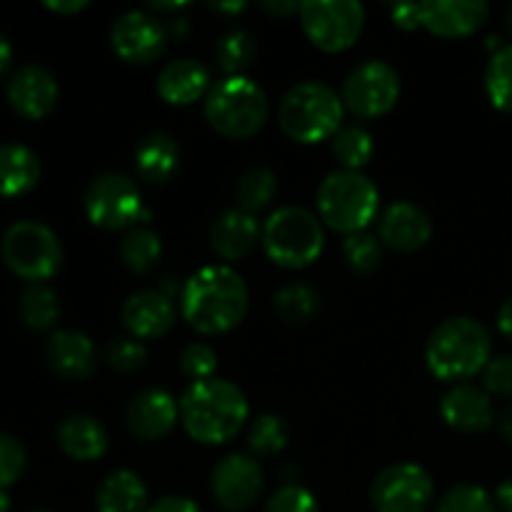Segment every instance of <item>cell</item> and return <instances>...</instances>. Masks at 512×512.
I'll return each mask as SVG.
<instances>
[{
	"mask_svg": "<svg viewBox=\"0 0 512 512\" xmlns=\"http://www.w3.org/2000/svg\"><path fill=\"white\" fill-rule=\"evenodd\" d=\"M218 65L225 75H243L258 55V43L248 30H230L218 40Z\"/></svg>",
	"mask_w": 512,
	"mask_h": 512,
	"instance_id": "33",
	"label": "cell"
},
{
	"mask_svg": "<svg viewBox=\"0 0 512 512\" xmlns=\"http://www.w3.org/2000/svg\"><path fill=\"white\" fill-rule=\"evenodd\" d=\"M20 320H23L25 328L35 330V333H43V330H50L60 318V303L58 295L43 283L28 285L20 295L18 305Z\"/></svg>",
	"mask_w": 512,
	"mask_h": 512,
	"instance_id": "28",
	"label": "cell"
},
{
	"mask_svg": "<svg viewBox=\"0 0 512 512\" xmlns=\"http://www.w3.org/2000/svg\"><path fill=\"white\" fill-rule=\"evenodd\" d=\"M0 258L8 270L30 285L50 280L63 265L60 238L38 220H20L5 230L0 240Z\"/></svg>",
	"mask_w": 512,
	"mask_h": 512,
	"instance_id": "8",
	"label": "cell"
},
{
	"mask_svg": "<svg viewBox=\"0 0 512 512\" xmlns=\"http://www.w3.org/2000/svg\"><path fill=\"white\" fill-rule=\"evenodd\" d=\"M180 370H183V375L193 378V383L215 378V370H218V353L205 343H190L188 348L180 353Z\"/></svg>",
	"mask_w": 512,
	"mask_h": 512,
	"instance_id": "40",
	"label": "cell"
},
{
	"mask_svg": "<svg viewBox=\"0 0 512 512\" xmlns=\"http://www.w3.org/2000/svg\"><path fill=\"white\" fill-rule=\"evenodd\" d=\"M248 305V285L230 265L195 270L180 293L183 320L200 335H223L238 328L248 315Z\"/></svg>",
	"mask_w": 512,
	"mask_h": 512,
	"instance_id": "1",
	"label": "cell"
},
{
	"mask_svg": "<svg viewBox=\"0 0 512 512\" xmlns=\"http://www.w3.org/2000/svg\"><path fill=\"white\" fill-rule=\"evenodd\" d=\"M440 415L458 433H485L495 423V408L485 388L460 383L440 400Z\"/></svg>",
	"mask_w": 512,
	"mask_h": 512,
	"instance_id": "20",
	"label": "cell"
},
{
	"mask_svg": "<svg viewBox=\"0 0 512 512\" xmlns=\"http://www.w3.org/2000/svg\"><path fill=\"white\" fill-rule=\"evenodd\" d=\"M263 468L253 455H228L220 460L210 475L213 500L228 512H245L253 508L263 493Z\"/></svg>",
	"mask_w": 512,
	"mask_h": 512,
	"instance_id": "14",
	"label": "cell"
},
{
	"mask_svg": "<svg viewBox=\"0 0 512 512\" xmlns=\"http://www.w3.org/2000/svg\"><path fill=\"white\" fill-rule=\"evenodd\" d=\"M40 160L28 145H0V198H20L38 185Z\"/></svg>",
	"mask_w": 512,
	"mask_h": 512,
	"instance_id": "25",
	"label": "cell"
},
{
	"mask_svg": "<svg viewBox=\"0 0 512 512\" xmlns=\"http://www.w3.org/2000/svg\"><path fill=\"white\" fill-rule=\"evenodd\" d=\"M85 215L100 230H125L148 218V210L133 178L103 173L85 190Z\"/></svg>",
	"mask_w": 512,
	"mask_h": 512,
	"instance_id": "10",
	"label": "cell"
},
{
	"mask_svg": "<svg viewBox=\"0 0 512 512\" xmlns=\"http://www.w3.org/2000/svg\"><path fill=\"white\" fill-rule=\"evenodd\" d=\"M490 15L485 0H430L420 3V28L438 38H468Z\"/></svg>",
	"mask_w": 512,
	"mask_h": 512,
	"instance_id": "16",
	"label": "cell"
},
{
	"mask_svg": "<svg viewBox=\"0 0 512 512\" xmlns=\"http://www.w3.org/2000/svg\"><path fill=\"white\" fill-rule=\"evenodd\" d=\"M260 235H263V228L253 213L230 208L210 228V248L218 258L233 263V260L245 258L258 245Z\"/></svg>",
	"mask_w": 512,
	"mask_h": 512,
	"instance_id": "23",
	"label": "cell"
},
{
	"mask_svg": "<svg viewBox=\"0 0 512 512\" xmlns=\"http://www.w3.org/2000/svg\"><path fill=\"white\" fill-rule=\"evenodd\" d=\"M390 18H393L395 28L400 30L420 28V3L390 5Z\"/></svg>",
	"mask_w": 512,
	"mask_h": 512,
	"instance_id": "43",
	"label": "cell"
},
{
	"mask_svg": "<svg viewBox=\"0 0 512 512\" xmlns=\"http://www.w3.org/2000/svg\"><path fill=\"white\" fill-rule=\"evenodd\" d=\"M123 325L135 340L163 338L175 323V303L163 290H140L123 305Z\"/></svg>",
	"mask_w": 512,
	"mask_h": 512,
	"instance_id": "19",
	"label": "cell"
},
{
	"mask_svg": "<svg viewBox=\"0 0 512 512\" xmlns=\"http://www.w3.org/2000/svg\"><path fill=\"white\" fill-rule=\"evenodd\" d=\"M28 468V450L18 438L0 433V490L18 483Z\"/></svg>",
	"mask_w": 512,
	"mask_h": 512,
	"instance_id": "38",
	"label": "cell"
},
{
	"mask_svg": "<svg viewBox=\"0 0 512 512\" xmlns=\"http://www.w3.org/2000/svg\"><path fill=\"white\" fill-rule=\"evenodd\" d=\"M33 512H48V510H33Z\"/></svg>",
	"mask_w": 512,
	"mask_h": 512,
	"instance_id": "55",
	"label": "cell"
},
{
	"mask_svg": "<svg viewBox=\"0 0 512 512\" xmlns=\"http://www.w3.org/2000/svg\"><path fill=\"white\" fill-rule=\"evenodd\" d=\"M213 10H220V13H240L245 8V3H218V5H210Z\"/></svg>",
	"mask_w": 512,
	"mask_h": 512,
	"instance_id": "52",
	"label": "cell"
},
{
	"mask_svg": "<svg viewBox=\"0 0 512 512\" xmlns=\"http://www.w3.org/2000/svg\"><path fill=\"white\" fill-rule=\"evenodd\" d=\"M148 512H203L195 500L183 498V495H168V498H160L158 503H153Z\"/></svg>",
	"mask_w": 512,
	"mask_h": 512,
	"instance_id": "44",
	"label": "cell"
},
{
	"mask_svg": "<svg viewBox=\"0 0 512 512\" xmlns=\"http://www.w3.org/2000/svg\"><path fill=\"white\" fill-rule=\"evenodd\" d=\"M380 210V193L358 170H333L318 188V213L328 228L345 238L363 233Z\"/></svg>",
	"mask_w": 512,
	"mask_h": 512,
	"instance_id": "6",
	"label": "cell"
},
{
	"mask_svg": "<svg viewBox=\"0 0 512 512\" xmlns=\"http://www.w3.org/2000/svg\"><path fill=\"white\" fill-rule=\"evenodd\" d=\"M180 420V403L163 388H145L130 400L125 423L133 438L143 443H158L173 433Z\"/></svg>",
	"mask_w": 512,
	"mask_h": 512,
	"instance_id": "15",
	"label": "cell"
},
{
	"mask_svg": "<svg viewBox=\"0 0 512 512\" xmlns=\"http://www.w3.org/2000/svg\"><path fill=\"white\" fill-rule=\"evenodd\" d=\"M495 505L503 512H512V475L505 478L495 490Z\"/></svg>",
	"mask_w": 512,
	"mask_h": 512,
	"instance_id": "47",
	"label": "cell"
},
{
	"mask_svg": "<svg viewBox=\"0 0 512 512\" xmlns=\"http://www.w3.org/2000/svg\"><path fill=\"white\" fill-rule=\"evenodd\" d=\"M160 255H163V243L150 228H133L120 245L123 263L138 275H148L150 270H155Z\"/></svg>",
	"mask_w": 512,
	"mask_h": 512,
	"instance_id": "31",
	"label": "cell"
},
{
	"mask_svg": "<svg viewBox=\"0 0 512 512\" xmlns=\"http://www.w3.org/2000/svg\"><path fill=\"white\" fill-rule=\"evenodd\" d=\"M378 238L395 253H415L433 238V220L420 205L400 200L380 215Z\"/></svg>",
	"mask_w": 512,
	"mask_h": 512,
	"instance_id": "18",
	"label": "cell"
},
{
	"mask_svg": "<svg viewBox=\"0 0 512 512\" xmlns=\"http://www.w3.org/2000/svg\"><path fill=\"white\" fill-rule=\"evenodd\" d=\"M275 193H278V178L273 170L268 168H250L240 175L238 188H235V198H238V208L245 213H260L273 203Z\"/></svg>",
	"mask_w": 512,
	"mask_h": 512,
	"instance_id": "30",
	"label": "cell"
},
{
	"mask_svg": "<svg viewBox=\"0 0 512 512\" xmlns=\"http://www.w3.org/2000/svg\"><path fill=\"white\" fill-rule=\"evenodd\" d=\"M345 110L360 120L388 115L400 100V75L385 60H368L348 75L343 85Z\"/></svg>",
	"mask_w": 512,
	"mask_h": 512,
	"instance_id": "11",
	"label": "cell"
},
{
	"mask_svg": "<svg viewBox=\"0 0 512 512\" xmlns=\"http://www.w3.org/2000/svg\"><path fill=\"white\" fill-rule=\"evenodd\" d=\"M275 310L290 325H305L320 313V293L305 283H288L275 293Z\"/></svg>",
	"mask_w": 512,
	"mask_h": 512,
	"instance_id": "29",
	"label": "cell"
},
{
	"mask_svg": "<svg viewBox=\"0 0 512 512\" xmlns=\"http://www.w3.org/2000/svg\"><path fill=\"white\" fill-rule=\"evenodd\" d=\"M493 355L490 330L470 315H458L440 323L425 343L428 370L443 383L460 385L483 373Z\"/></svg>",
	"mask_w": 512,
	"mask_h": 512,
	"instance_id": "3",
	"label": "cell"
},
{
	"mask_svg": "<svg viewBox=\"0 0 512 512\" xmlns=\"http://www.w3.org/2000/svg\"><path fill=\"white\" fill-rule=\"evenodd\" d=\"M333 153L343 170H363L365 165L373 160L375 143L373 135L360 125H350V128H340V133L333 138Z\"/></svg>",
	"mask_w": 512,
	"mask_h": 512,
	"instance_id": "32",
	"label": "cell"
},
{
	"mask_svg": "<svg viewBox=\"0 0 512 512\" xmlns=\"http://www.w3.org/2000/svg\"><path fill=\"white\" fill-rule=\"evenodd\" d=\"M98 512H148V488L133 470H115L95 495Z\"/></svg>",
	"mask_w": 512,
	"mask_h": 512,
	"instance_id": "27",
	"label": "cell"
},
{
	"mask_svg": "<svg viewBox=\"0 0 512 512\" xmlns=\"http://www.w3.org/2000/svg\"><path fill=\"white\" fill-rule=\"evenodd\" d=\"M168 28L148 10H128L110 28V45L125 63L150 65L168 48Z\"/></svg>",
	"mask_w": 512,
	"mask_h": 512,
	"instance_id": "13",
	"label": "cell"
},
{
	"mask_svg": "<svg viewBox=\"0 0 512 512\" xmlns=\"http://www.w3.org/2000/svg\"><path fill=\"white\" fill-rule=\"evenodd\" d=\"M290 440L288 423L280 415L265 413L250 425L248 448L253 455H278L283 453Z\"/></svg>",
	"mask_w": 512,
	"mask_h": 512,
	"instance_id": "35",
	"label": "cell"
},
{
	"mask_svg": "<svg viewBox=\"0 0 512 512\" xmlns=\"http://www.w3.org/2000/svg\"><path fill=\"white\" fill-rule=\"evenodd\" d=\"M298 15L310 43L325 53L353 48L365 28V8L358 0H310Z\"/></svg>",
	"mask_w": 512,
	"mask_h": 512,
	"instance_id": "9",
	"label": "cell"
},
{
	"mask_svg": "<svg viewBox=\"0 0 512 512\" xmlns=\"http://www.w3.org/2000/svg\"><path fill=\"white\" fill-rule=\"evenodd\" d=\"M435 498V483L418 463H395L385 468L370 488L375 512H425Z\"/></svg>",
	"mask_w": 512,
	"mask_h": 512,
	"instance_id": "12",
	"label": "cell"
},
{
	"mask_svg": "<svg viewBox=\"0 0 512 512\" xmlns=\"http://www.w3.org/2000/svg\"><path fill=\"white\" fill-rule=\"evenodd\" d=\"M155 88H158V95L165 103L183 108V105H193L203 100L208 90L213 88V83H210V70L200 60L178 58L170 60L160 70Z\"/></svg>",
	"mask_w": 512,
	"mask_h": 512,
	"instance_id": "22",
	"label": "cell"
},
{
	"mask_svg": "<svg viewBox=\"0 0 512 512\" xmlns=\"http://www.w3.org/2000/svg\"><path fill=\"white\" fill-rule=\"evenodd\" d=\"M10 63H13V45H10V40L5 35H0V78L8 73Z\"/></svg>",
	"mask_w": 512,
	"mask_h": 512,
	"instance_id": "49",
	"label": "cell"
},
{
	"mask_svg": "<svg viewBox=\"0 0 512 512\" xmlns=\"http://www.w3.org/2000/svg\"><path fill=\"white\" fill-rule=\"evenodd\" d=\"M58 80L43 65H25L10 78L8 103L20 118L43 120L58 105Z\"/></svg>",
	"mask_w": 512,
	"mask_h": 512,
	"instance_id": "17",
	"label": "cell"
},
{
	"mask_svg": "<svg viewBox=\"0 0 512 512\" xmlns=\"http://www.w3.org/2000/svg\"><path fill=\"white\" fill-rule=\"evenodd\" d=\"M483 385L488 395L512 398V355L490 358L488 368L483 370Z\"/></svg>",
	"mask_w": 512,
	"mask_h": 512,
	"instance_id": "42",
	"label": "cell"
},
{
	"mask_svg": "<svg viewBox=\"0 0 512 512\" xmlns=\"http://www.w3.org/2000/svg\"><path fill=\"white\" fill-rule=\"evenodd\" d=\"M508 23H510V30H512V8H510V15H508Z\"/></svg>",
	"mask_w": 512,
	"mask_h": 512,
	"instance_id": "54",
	"label": "cell"
},
{
	"mask_svg": "<svg viewBox=\"0 0 512 512\" xmlns=\"http://www.w3.org/2000/svg\"><path fill=\"white\" fill-rule=\"evenodd\" d=\"M300 5L303 3H295V0H263L260 8H263L265 13L275 15V18H290V15L300 13Z\"/></svg>",
	"mask_w": 512,
	"mask_h": 512,
	"instance_id": "45",
	"label": "cell"
},
{
	"mask_svg": "<svg viewBox=\"0 0 512 512\" xmlns=\"http://www.w3.org/2000/svg\"><path fill=\"white\" fill-rule=\"evenodd\" d=\"M343 98L330 85L305 80L283 95L278 108V123L290 140L303 145L323 143L335 138L343 125Z\"/></svg>",
	"mask_w": 512,
	"mask_h": 512,
	"instance_id": "5",
	"label": "cell"
},
{
	"mask_svg": "<svg viewBox=\"0 0 512 512\" xmlns=\"http://www.w3.org/2000/svg\"><path fill=\"white\" fill-rule=\"evenodd\" d=\"M188 3H150V10H158V13H170V10H183Z\"/></svg>",
	"mask_w": 512,
	"mask_h": 512,
	"instance_id": "51",
	"label": "cell"
},
{
	"mask_svg": "<svg viewBox=\"0 0 512 512\" xmlns=\"http://www.w3.org/2000/svg\"><path fill=\"white\" fill-rule=\"evenodd\" d=\"M435 512H498L495 498L480 485H455L440 498L438 510Z\"/></svg>",
	"mask_w": 512,
	"mask_h": 512,
	"instance_id": "37",
	"label": "cell"
},
{
	"mask_svg": "<svg viewBox=\"0 0 512 512\" xmlns=\"http://www.w3.org/2000/svg\"><path fill=\"white\" fill-rule=\"evenodd\" d=\"M498 328L500 333L505 335V338L512 340V295L508 300H505L503 305H500L498 310Z\"/></svg>",
	"mask_w": 512,
	"mask_h": 512,
	"instance_id": "48",
	"label": "cell"
},
{
	"mask_svg": "<svg viewBox=\"0 0 512 512\" xmlns=\"http://www.w3.org/2000/svg\"><path fill=\"white\" fill-rule=\"evenodd\" d=\"M105 360L118 373H138L148 360V350L135 338H118L105 350Z\"/></svg>",
	"mask_w": 512,
	"mask_h": 512,
	"instance_id": "39",
	"label": "cell"
},
{
	"mask_svg": "<svg viewBox=\"0 0 512 512\" xmlns=\"http://www.w3.org/2000/svg\"><path fill=\"white\" fill-rule=\"evenodd\" d=\"M248 398L235 383L210 378L193 383L180 398V423L200 445H225L243 430Z\"/></svg>",
	"mask_w": 512,
	"mask_h": 512,
	"instance_id": "2",
	"label": "cell"
},
{
	"mask_svg": "<svg viewBox=\"0 0 512 512\" xmlns=\"http://www.w3.org/2000/svg\"><path fill=\"white\" fill-rule=\"evenodd\" d=\"M10 510V498L5 490H0V512H8Z\"/></svg>",
	"mask_w": 512,
	"mask_h": 512,
	"instance_id": "53",
	"label": "cell"
},
{
	"mask_svg": "<svg viewBox=\"0 0 512 512\" xmlns=\"http://www.w3.org/2000/svg\"><path fill=\"white\" fill-rule=\"evenodd\" d=\"M343 255H345V263L360 275H370L380 268L383 263V243H380L378 235L368 233H355L348 235L343 240Z\"/></svg>",
	"mask_w": 512,
	"mask_h": 512,
	"instance_id": "36",
	"label": "cell"
},
{
	"mask_svg": "<svg viewBox=\"0 0 512 512\" xmlns=\"http://www.w3.org/2000/svg\"><path fill=\"white\" fill-rule=\"evenodd\" d=\"M498 433H500V438L505 440V443H512V405H508V408L500 413Z\"/></svg>",
	"mask_w": 512,
	"mask_h": 512,
	"instance_id": "50",
	"label": "cell"
},
{
	"mask_svg": "<svg viewBox=\"0 0 512 512\" xmlns=\"http://www.w3.org/2000/svg\"><path fill=\"white\" fill-rule=\"evenodd\" d=\"M180 148L168 133H148L135 148V170L150 185H163L178 173Z\"/></svg>",
	"mask_w": 512,
	"mask_h": 512,
	"instance_id": "26",
	"label": "cell"
},
{
	"mask_svg": "<svg viewBox=\"0 0 512 512\" xmlns=\"http://www.w3.org/2000/svg\"><path fill=\"white\" fill-rule=\"evenodd\" d=\"M210 128L230 140H248L268 123L270 103L265 90L248 75H225L203 100Z\"/></svg>",
	"mask_w": 512,
	"mask_h": 512,
	"instance_id": "4",
	"label": "cell"
},
{
	"mask_svg": "<svg viewBox=\"0 0 512 512\" xmlns=\"http://www.w3.org/2000/svg\"><path fill=\"white\" fill-rule=\"evenodd\" d=\"M108 430L93 415H68L58 425V445L75 463H93L108 453Z\"/></svg>",
	"mask_w": 512,
	"mask_h": 512,
	"instance_id": "24",
	"label": "cell"
},
{
	"mask_svg": "<svg viewBox=\"0 0 512 512\" xmlns=\"http://www.w3.org/2000/svg\"><path fill=\"white\" fill-rule=\"evenodd\" d=\"M260 243L275 265L285 270H303L323 255V223L310 210L285 205L265 220Z\"/></svg>",
	"mask_w": 512,
	"mask_h": 512,
	"instance_id": "7",
	"label": "cell"
},
{
	"mask_svg": "<svg viewBox=\"0 0 512 512\" xmlns=\"http://www.w3.org/2000/svg\"><path fill=\"white\" fill-rule=\"evenodd\" d=\"M43 8L53 10V13L73 15L80 13L83 8H88V0H43Z\"/></svg>",
	"mask_w": 512,
	"mask_h": 512,
	"instance_id": "46",
	"label": "cell"
},
{
	"mask_svg": "<svg viewBox=\"0 0 512 512\" xmlns=\"http://www.w3.org/2000/svg\"><path fill=\"white\" fill-rule=\"evenodd\" d=\"M263 512H320L318 500L303 485H283L278 493L270 495Z\"/></svg>",
	"mask_w": 512,
	"mask_h": 512,
	"instance_id": "41",
	"label": "cell"
},
{
	"mask_svg": "<svg viewBox=\"0 0 512 512\" xmlns=\"http://www.w3.org/2000/svg\"><path fill=\"white\" fill-rule=\"evenodd\" d=\"M45 363L53 373L68 380H85L98 365L93 340L78 330H55L45 343Z\"/></svg>",
	"mask_w": 512,
	"mask_h": 512,
	"instance_id": "21",
	"label": "cell"
},
{
	"mask_svg": "<svg viewBox=\"0 0 512 512\" xmlns=\"http://www.w3.org/2000/svg\"><path fill=\"white\" fill-rule=\"evenodd\" d=\"M485 90L495 108L512 113V45L493 53L485 70Z\"/></svg>",
	"mask_w": 512,
	"mask_h": 512,
	"instance_id": "34",
	"label": "cell"
}]
</instances>
